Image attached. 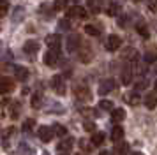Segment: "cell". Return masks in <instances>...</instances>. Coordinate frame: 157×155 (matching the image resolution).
Returning <instances> with one entry per match:
<instances>
[{"mask_svg": "<svg viewBox=\"0 0 157 155\" xmlns=\"http://www.w3.org/2000/svg\"><path fill=\"white\" fill-rule=\"evenodd\" d=\"M58 58H60V49H50L46 55H44V63L48 67H55L58 63Z\"/></svg>", "mask_w": 157, "mask_h": 155, "instance_id": "6da1fadb", "label": "cell"}, {"mask_svg": "<svg viewBox=\"0 0 157 155\" xmlns=\"http://www.w3.org/2000/svg\"><path fill=\"white\" fill-rule=\"evenodd\" d=\"M14 90V79L13 78H0V95L9 93Z\"/></svg>", "mask_w": 157, "mask_h": 155, "instance_id": "7a4b0ae2", "label": "cell"}, {"mask_svg": "<svg viewBox=\"0 0 157 155\" xmlns=\"http://www.w3.org/2000/svg\"><path fill=\"white\" fill-rule=\"evenodd\" d=\"M115 88H117L115 79H104V81H101V85H99V95H106L109 92H113Z\"/></svg>", "mask_w": 157, "mask_h": 155, "instance_id": "3957f363", "label": "cell"}, {"mask_svg": "<svg viewBox=\"0 0 157 155\" xmlns=\"http://www.w3.org/2000/svg\"><path fill=\"white\" fill-rule=\"evenodd\" d=\"M120 46H122V39L118 37V35L111 34L106 39V49H108V51H117Z\"/></svg>", "mask_w": 157, "mask_h": 155, "instance_id": "277c9868", "label": "cell"}, {"mask_svg": "<svg viewBox=\"0 0 157 155\" xmlns=\"http://www.w3.org/2000/svg\"><path fill=\"white\" fill-rule=\"evenodd\" d=\"M51 88L57 92L58 95H64L65 93V85H64L62 76H53L51 78Z\"/></svg>", "mask_w": 157, "mask_h": 155, "instance_id": "5b68a950", "label": "cell"}, {"mask_svg": "<svg viewBox=\"0 0 157 155\" xmlns=\"http://www.w3.org/2000/svg\"><path fill=\"white\" fill-rule=\"evenodd\" d=\"M37 134H39V139L44 141V143H50V141L53 139V136H55L53 129H51V127H46V125L39 127V132Z\"/></svg>", "mask_w": 157, "mask_h": 155, "instance_id": "8992f818", "label": "cell"}, {"mask_svg": "<svg viewBox=\"0 0 157 155\" xmlns=\"http://www.w3.org/2000/svg\"><path fill=\"white\" fill-rule=\"evenodd\" d=\"M74 95L79 99V100H90V90H88V86H83V85H79L74 88Z\"/></svg>", "mask_w": 157, "mask_h": 155, "instance_id": "52a82bcc", "label": "cell"}, {"mask_svg": "<svg viewBox=\"0 0 157 155\" xmlns=\"http://www.w3.org/2000/svg\"><path fill=\"white\" fill-rule=\"evenodd\" d=\"M85 16H86V9L81 6H74L67 11V18H81L83 20Z\"/></svg>", "mask_w": 157, "mask_h": 155, "instance_id": "ba28073f", "label": "cell"}, {"mask_svg": "<svg viewBox=\"0 0 157 155\" xmlns=\"http://www.w3.org/2000/svg\"><path fill=\"white\" fill-rule=\"evenodd\" d=\"M39 42L37 41H34V39H30V41H27L25 44H23V51L25 53H29V55H34V53H37L39 51Z\"/></svg>", "mask_w": 157, "mask_h": 155, "instance_id": "9c48e42d", "label": "cell"}, {"mask_svg": "<svg viewBox=\"0 0 157 155\" xmlns=\"http://www.w3.org/2000/svg\"><path fill=\"white\" fill-rule=\"evenodd\" d=\"M79 42H81V39H79V35H69L67 37V51H76V49L79 48Z\"/></svg>", "mask_w": 157, "mask_h": 155, "instance_id": "30bf717a", "label": "cell"}, {"mask_svg": "<svg viewBox=\"0 0 157 155\" xmlns=\"http://www.w3.org/2000/svg\"><path fill=\"white\" fill-rule=\"evenodd\" d=\"M14 76H16L18 81H27V79H29V69H27V67H21V65H16Z\"/></svg>", "mask_w": 157, "mask_h": 155, "instance_id": "8fae6325", "label": "cell"}, {"mask_svg": "<svg viewBox=\"0 0 157 155\" xmlns=\"http://www.w3.org/2000/svg\"><path fill=\"white\" fill-rule=\"evenodd\" d=\"M46 44L50 46V49H60V35L51 34L46 37Z\"/></svg>", "mask_w": 157, "mask_h": 155, "instance_id": "7c38bea8", "label": "cell"}, {"mask_svg": "<svg viewBox=\"0 0 157 155\" xmlns=\"http://www.w3.org/2000/svg\"><path fill=\"white\" fill-rule=\"evenodd\" d=\"M125 100H127L131 106H138L143 99H141V95H140L138 92H131V93H127V95H125Z\"/></svg>", "mask_w": 157, "mask_h": 155, "instance_id": "4fadbf2b", "label": "cell"}, {"mask_svg": "<svg viewBox=\"0 0 157 155\" xmlns=\"http://www.w3.org/2000/svg\"><path fill=\"white\" fill-rule=\"evenodd\" d=\"M124 129H122L120 125H115L113 130H111V139H113V143H117V141H122L124 139Z\"/></svg>", "mask_w": 157, "mask_h": 155, "instance_id": "5bb4252c", "label": "cell"}, {"mask_svg": "<svg viewBox=\"0 0 157 155\" xmlns=\"http://www.w3.org/2000/svg\"><path fill=\"white\" fill-rule=\"evenodd\" d=\"M127 152H129V143H124V141H117L115 143V153L125 155Z\"/></svg>", "mask_w": 157, "mask_h": 155, "instance_id": "9a60e30c", "label": "cell"}, {"mask_svg": "<svg viewBox=\"0 0 157 155\" xmlns=\"http://www.w3.org/2000/svg\"><path fill=\"white\" fill-rule=\"evenodd\" d=\"M122 58H125V60H136V58H140V56H138V51H136L134 48H125L124 53H122Z\"/></svg>", "mask_w": 157, "mask_h": 155, "instance_id": "2e32d148", "label": "cell"}, {"mask_svg": "<svg viewBox=\"0 0 157 155\" xmlns=\"http://www.w3.org/2000/svg\"><path fill=\"white\" fill-rule=\"evenodd\" d=\"M104 139H106V134H104V132H94L90 143H92V145H95V146H99V145H102V143H104Z\"/></svg>", "mask_w": 157, "mask_h": 155, "instance_id": "e0dca14e", "label": "cell"}, {"mask_svg": "<svg viewBox=\"0 0 157 155\" xmlns=\"http://www.w3.org/2000/svg\"><path fill=\"white\" fill-rule=\"evenodd\" d=\"M111 118H113V122H122L125 118V111L122 108H115V109H111Z\"/></svg>", "mask_w": 157, "mask_h": 155, "instance_id": "ac0fdd59", "label": "cell"}, {"mask_svg": "<svg viewBox=\"0 0 157 155\" xmlns=\"http://www.w3.org/2000/svg\"><path fill=\"white\" fill-rule=\"evenodd\" d=\"M145 106L148 108V109H154L157 106V95L155 93H148L147 97H145Z\"/></svg>", "mask_w": 157, "mask_h": 155, "instance_id": "d6986e66", "label": "cell"}, {"mask_svg": "<svg viewBox=\"0 0 157 155\" xmlns=\"http://www.w3.org/2000/svg\"><path fill=\"white\" fill-rule=\"evenodd\" d=\"M30 104H32L34 109H39V108L43 106V95H41V93H34L32 99H30Z\"/></svg>", "mask_w": 157, "mask_h": 155, "instance_id": "ffe728a7", "label": "cell"}, {"mask_svg": "<svg viewBox=\"0 0 157 155\" xmlns=\"http://www.w3.org/2000/svg\"><path fill=\"white\" fill-rule=\"evenodd\" d=\"M132 81V69H124L122 70V83L129 85Z\"/></svg>", "mask_w": 157, "mask_h": 155, "instance_id": "44dd1931", "label": "cell"}, {"mask_svg": "<svg viewBox=\"0 0 157 155\" xmlns=\"http://www.w3.org/2000/svg\"><path fill=\"white\" fill-rule=\"evenodd\" d=\"M72 143H74L72 139H65L62 143H58V152H69L72 148Z\"/></svg>", "mask_w": 157, "mask_h": 155, "instance_id": "7402d4cb", "label": "cell"}, {"mask_svg": "<svg viewBox=\"0 0 157 155\" xmlns=\"http://www.w3.org/2000/svg\"><path fill=\"white\" fill-rule=\"evenodd\" d=\"M136 30H138V34L143 35L145 39H148V37H150V32H148V28H147V25L140 23V25H136Z\"/></svg>", "mask_w": 157, "mask_h": 155, "instance_id": "603a6c76", "label": "cell"}, {"mask_svg": "<svg viewBox=\"0 0 157 155\" xmlns=\"http://www.w3.org/2000/svg\"><path fill=\"white\" fill-rule=\"evenodd\" d=\"M85 32L88 35H94V37H95V35H101V30L95 27V25H85Z\"/></svg>", "mask_w": 157, "mask_h": 155, "instance_id": "cb8c5ba5", "label": "cell"}, {"mask_svg": "<svg viewBox=\"0 0 157 155\" xmlns=\"http://www.w3.org/2000/svg\"><path fill=\"white\" fill-rule=\"evenodd\" d=\"M99 108L101 109H104V111H111V109H113V102H111V100H106V99H102V100H99Z\"/></svg>", "mask_w": 157, "mask_h": 155, "instance_id": "d4e9b609", "label": "cell"}, {"mask_svg": "<svg viewBox=\"0 0 157 155\" xmlns=\"http://www.w3.org/2000/svg\"><path fill=\"white\" fill-rule=\"evenodd\" d=\"M145 65H143L141 62H138V58L134 60V67H132V72H136V74H145Z\"/></svg>", "mask_w": 157, "mask_h": 155, "instance_id": "484cf974", "label": "cell"}, {"mask_svg": "<svg viewBox=\"0 0 157 155\" xmlns=\"http://www.w3.org/2000/svg\"><path fill=\"white\" fill-rule=\"evenodd\" d=\"M51 129H53V132L57 134V136H60V138H62V136H67V129H65L64 125H53L51 127Z\"/></svg>", "mask_w": 157, "mask_h": 155, "instance_id": "4316f807", "label": "cell"}, {"mask_svg": "<svg viewBox=\"0 0 157 155\" xmlns=\"http://www.w3.org/2000/svg\"><path fill=\"white\" fill-rule=\"evenodd\" d=\"M118 13H120V6H118V4H109L108 14H109V16H118Z\"/></svg>", "mask_w": 157, "mask_h": 155, "instance_id": "83f0119b", "label": "cell"}, {"mask_svg": "<svg viewBox=\"0 0 157 155\" xmlns=\"http://www.w3.org/2000/svg\"><path fill=\"white\" fill-rule=\"evenodd\" d=\"M79 60H81V62H90V60H92V51H90V49H83V51H81V55H79Z\"/></svg>", "mask_w": 157, "mask_h": 155, "instance_id": "f1b7e54d", "label": "cell"}, {"mask_svg": "<svg viewBox=\"0 0 157 155\" xmlns=\"http://www.w3.org/2000/svg\"><path fill=\"white\" fill-rule=\"evenodd\" d=\"M67 4H69L67 0H55V9L57 11H65L67 9Z\"/></svg>", "mask_w": 157, "mask_h": 155, "instance_id": "f546056e", "label": "cell"}, {"mask_svg": "<svg viewBox=\"0 0 157 155\" xmlns=\"http://www.w3.org/2000/svg\"><path fill=\"white\" fill-rule=\"evenodd\" d=\"M9 11V2L7 0H0V16H6Z\"/></svg>", "mask_w": 157, "mask_h": 155, "instance_id": "4dcf8cb0", "label": "cell"}, {"mask_svg": "<svg viewBox=\"0 0 157 155\" xmlns=\"http://www.w3.org/2000/svg\"><path fill=\"white\" fill-rule=\"evenodd\" d=\"M34 125H36V120L34 118H27L25 120V123H23V130H30Z\"/></svg>", "mask_w": 157, "mask_h": 155, "instance_id": "1f68e13d", "label": "cell"}, {"mask_svg": "<svg viewBox=\"0 0 157 155\" xmlns=\"http://www.w3.org/2000/svg\"><path fill=\"white\" fill-rule=\"evenodd\" d=\"M79 148H81L83 152H90V150H92V145H88L86 139H81L79 141Z\"/></svg>", "mask_w": 157, "mask_h": 155, "instance_id": "d6a6232c", "label": "cell"}, {"mask_svg": "<svg viewBox=\"0 0 157 155\" xmlns=\"http://www.w3.org/2000/svg\"><path fill=\"white\" fill-rule=\"evenodd\" d=\"M18 113H20V104H13V108H11V118H18Z\"/></svg>", "mask_w": 157, "mask_h": 155, "instance_id": "836d02e7", "label": "cell"}, {"mask_svg": "<svg viewBox=\"0 0 157 155\" xmlns=\"http://www.w3.org/2000/svg\"><path fill=\"white\" fill-rule=\"evenodd\" d=\"M147 86H148V81H147V79H140V81L136 83V88H138V90H145Z\"/></svg>", "mask_w": 157, "mask_h": 155, "instance_id": "e575fe53", "label": "cell"}, {"mask_svg": "<svg viewBox=\"0 0 157 155\" xmlns=\"http://www.w3.org/2000/svg\"><path fill=\"white\" fill-rule=\"evenodd\" d=\"M157 60V55H154V53H147V55H145V62H155Z\"/></svg>", "mask_w": 157, "mask_h": 155, "instance_id": "d590c367", "label": "cell"}, {"mask_svg": "<svg viewBox=\"0 0 157 155\" xmlns=\"http://www.w3.org/2000/svg\"><path fill=\"white\" fill-rule=\"evenodd\" d=\"M60 30H69V20H60Z\"/></svg>", "mask_w": 157, "mask_h": 155, "instance_id": "8d00e7d4", "label": "cell"}, {"mask_svg": "<svg viewBox=\"0 0 157 155\" xmlns=\"http://www.w3.org/2000/svg\"><path fill=\"white\" fill-rule=\"evenodd\" d=\"M83 127H85V130H88V132H92L94 129H95L94 122H85V123H83Z\"/></svg>", "mask_w": 157, "mask_h": 155, "instance_id": "74e56055", "label": "cell"}, {"mask_svg": "<svg viewBox=\"0 0 157 155\" xmlns=\"http://www.w3.org/2000/svg\"><path fill=\"white\" fill-rule=\"evenodd\" d=\"M118 23H120V27H125V23H127V18H120V21H118Z\"/></svg>", "mask_w": 157, "mask_h": 155, "instance_id": "f35d334b", "label": "cell"}, {"mask_svg": "<svg viewBox=\"0 0 157 155\" xmlns=\"http://www.w3.org/2000/svg\"><path fill=\"white\" fill-rule=\"evenodd\" d=\"M99 155H111V152H108V150H102Z\"/></svg>", "mask_w": 157, "mask_h": 155, "instance_id": "ab89813d", "label": "cell"}, {"mask_svg": "<svg viewBox=\"0 0 157 155\" xmlns=\"http://www.w3.org/2000/svg\"><path fill=\"white\" fill-rule=\"evenodd\" d=\"M57 155H69V153H67V152H58Z\"/></svg>", "mask_w": 157, "mask_h": 155, "instance_id": "60d3db41", "label": "cell"}, {"mask_svg": "<svg viewBox=\"0 0 157 155\" xmlns=\"http://www.w3.org/2000/svg\"><path fill=\"white\" fill-rule=\"evenodd\" d=\"M154 86H155V92H157V79H155V83H154Z\"/></svg>", "mask_w": 157, "mask_h": 155, "instance_id": "b9f144b4", "label": "cell"}, {"mask_svg": "<svg viewBox=\"0 0 157 155\" xmlns=\"http://www.w3.org/2000/svg\"><path fill=\"white\" fill-rule=\"evenodd\" d=\"M132 155H143V153H140V152H136V153H132Z\"/></svg>", "mask_w": 157, "mask_h": 155, "instance_id": "7bdbcfd3", "label": "cell"}, {"mask_svg": "<svg viewBox=\"0 0 157 155\" xmlns=\"http://www.w3.org/2000/svg\"><path fill=\"white\" fill-rule=\"evenodd\" d=\"M76 155H83V153H76Z\"/></svg>", "mask_w": 157, "mask_h": 155, "instance_id": "ee69618b", "label": "cell"}, {"mask_svg": "<svg viewBox=\"0 0 157 155\" xmlns=\"http://www.w3.org/2000/svg\"><path fill=\"white\" fill-rule=\"evenodd\" d=\"M155 70H157V65H155Z\"/></svg>", "mask_w": 157, "mask_h": 155, "instance_id": "f6af8a7d", "label": "cell"}, {"mask_svg": "<svg viewBox=\"0 0 157 155\" xmlns=\"http://www.w3.org/2000/svg\"><path fill=\"white\" fill-rule=\"evenodd\" d=\"M0 28H2V25H0Z\"/></svg>", "mask_w": 157, "mask_h": 155, "instance_id": "bcb514c9", "label": "cell"}, {"mask_svg": "<svg viewBox=\"0 0 157 155\" xmlns=\"http://www.w3.org/2000/svg\"><path fill=\"white\" fill-rule=\"evenodd\" d=\"M44 155H48V153H44Z\"/></svg>", "mask_w": 157, "mask_h": 155, "instance_id": "7dc6e473", "label": "cell"}]
</instances>
